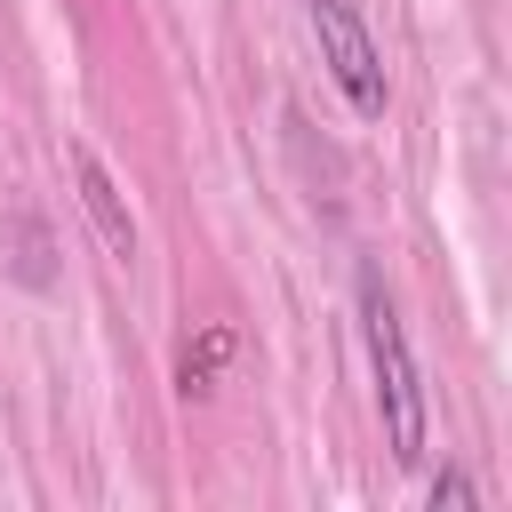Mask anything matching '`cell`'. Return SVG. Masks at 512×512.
<instances>
[{"label": "cell", "mask_w": 512, "mask_h": 512, "mask_svg": "<svg viewBox=\"0 0 512 512\" xmlns=\"http://www.w3.org/2000/svg\"><path fill=\"white\" fill-rule=\"evenodd\" d=\"M72 184H80V208H88V224H96V240H104V256H136V216H128V200H120V184H112V168L88 152V144H72Z\"/></svg>", "instance_id": "obj_3"}, {"label": "cell", "mask_w": 512, "mask_h": 512, "mask_svg": "<svg viewBox=\"0 0 512 512\" xmlns=\"http://www.w3.org/2000/svg\"><path fill=\"white\" fill-rule=\"evenodd\" d=\"M312 32H320V64L336 72L344 104H352L360 120H384V96H392V88H384V56H376L360 8H352V0H312Z\"/></svg>", "instance_id": "obj_2"}, {"label": "cell", "mask_w": 512, "mask_h": 512, "mask_svg": "<svg viewBox=\"0 0 512 512\" xmlns=\"http://www.w3.org/2000/svg\"><path fill=\"white\" fill-rule=\"evenodd\" d=\"M424 504H432V512H472V504H480V488H472L464 472H440V480L424 488Z\"/></svg>", "instance_id": "obj_5"}, {"label": "cell", "mask_w": 512, "mask_h": 512, "mask_svg": "<svg viewBox=\"0 0 512 512\" xmlns=\"http://www.w3.org/2000/svg\"><path fill=\"white\" fill-rule=\"evenodd\" d=\"M360 328H368V368H376V408H384L392 464H424V376L408 360V336H400V312H392L376 264H360Z\"/></svg>", "instance_id": "obj_1"}, {"label": "cell", "mask_w": 512, "mask_h": 512, "mask_svg": "<svg viewBox=\"0 0 512 512\" xmlns=\"http://www.w3.org/2000/svg\"><path fill=\"white\" fill-rule=\"evenodd\" d=\"M224 352H232V328H224V320H216V328H200V344H184V360H176V384H184V392H216Z\"/></svg>", "instance_id": "obj_4"}]
</instances>
